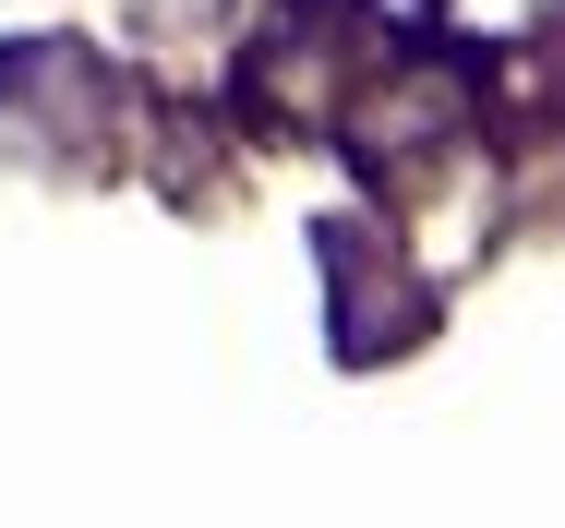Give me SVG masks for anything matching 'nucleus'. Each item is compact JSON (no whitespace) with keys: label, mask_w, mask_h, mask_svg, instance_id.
<instances>
[{"label":"nucleus","mask_w":565,"mask_h":528,"mask_svg":"<svg viewBox=\"0 0 565 528\" xmlns=\"http://www.w3.org/2000/svg\"><path fill=\"white\" fill-rule=\"evenodd\" d=\"M326 277H338V360H385V348H409L434 301H422V277L385 252V228H361V216H326Z\"/></svg>","instance_id":"obj_1"},{"label":"nucleus","mask_w":565,"mask_h":528,"mask_svg":"<svg viewBox=\"0 0 565 528\" xmlns=\"http://www.w3.org/2000/svg\"><path fill=\"white\" fill-rule=\"evenodd\" d=\"M373 12H385V24H422V12H434V0H373Z\"/></svg>","instance_id":"obj_2"}]
</instances>
